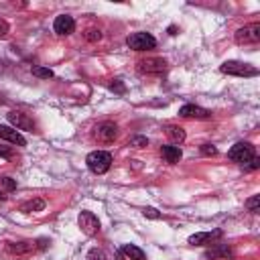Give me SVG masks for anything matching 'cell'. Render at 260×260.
I'll return each instance as SVG.
<instances>
[{
    "label": "cell",
    "instance_id": "cell-8",
    "mask_svg": "<svg viewBox=\"0 0 260 260\" xmlns=\"http://www.w3.org/2000/svg\"><path fill=\"white\" fill-rule=\"evenodd\" d=\"M118 134V126L114 122H102L95 126V132H93V138L100 140V142H112Z\"/></svg>",
    "mask_w": 260,
    "mask_h": 260
},
{
    "label": "cell",
    "instance_id": "cell-14",
    "mask_svg": "<svg viewBox=\"0 0 260 260\" xmlns=\"http://www.w3.org/2000/svg\"><path fill=\"white\" fill-rule=\"evenodd\" d=\"M160 154H162L165 162H169V165L179 162V160H181V156H183L181 148H179V146H175V144H165V146H160Z\"/></svg>",
    "mask_w": 260,
    "mask_h": 260
},
{
    "label": "cell",
    "instance_id": "cell-21",
    "mask_svg": "<svg viewBox=\"0 0 260 260\" xmlns=\"http://www.w3.org/2000/svg\"><path fill=\"white\" fill-rule=\"evenodd\" d=\"M85 260H108V256L104 254V250H100V248H91V250L87 252Z\"/></svg>",
    "mask_w": 260,
    "mask_h": 260
},
{
    "label": "cell",
    "instance_id": "cell-22",
    "mask_svg": "<svg viewBox=\"0 0 260 260\" xmlns=\"http://www.w3.org/2000/svg\"><path fill=\"white\" fill-rule=\"evenodd\" d=\"M83 37H85V41L95 43V41H100V39H102V32H100V28H87Z\"/></svg>",
    "mask_w": 260,
    "mask_h": 260
},
{
    "label": "cell",
    "instance_id": "cell-16",
    "mask_svg": "<svg viewBox=\"0 0 260 260\" xmlns=\"http://www.w3.org/2000/svg\"><path fill=\"white\" fill-rule=\"evenodd\" d=\"M45 205H47V203H45L43 199H39V197H37V199H28V201H24L18 209H20L22 213H32V211H43V209H45Z\"/></svg>",
    "mask_w": 260,
    "mask_h": 260
},
{
    "label": "cell",
    "instance_id": "cell-10",
    "mask_svg": "<svg viewBox=\"0 0 260 260\" xmlns=\"http://www.w3.org/2000/svg\"><path fill=\"white\" fill-rule=\"evenodd\" d=\"M53 30L57 32V35H71L73 30H75V20H73V16H69V14H61V16H57L55 18V22H53Z\"/></svg>",
    "mask_w": 260,
    "mask_h": 260
},
{
    "label": "cell",
    "instance_id": "cell-3",
    "mask_svg": "<svg viewBox=\"0 0 260 260\" xmlns=\"http://www.w3.org/2000/svg\"><path fill=\"white\" fill-rule=\"evenodd\" d=\"M228 156H230L234 162L246 165L250 158H254V156H256V148H254V144H252V142H236V144L230 148Z\"/></svg>",
    "mask_w": 260,
    "mask_h": 260
},
{
    "label": "cell",
    "instance_id": "cell-29",
    "mask_svg": "<svg viewBox=\"0 0 260 260\" xmlns=\"http://www.w3.org/2000/svg\"><path fill=\"white\" fill-rule=\"evenodd\" d=\"M8 30H10V26H8V22H6L4 18H0V39H4V37L8 35Z\"/></svg>",
    "mask_w": 260,
    "mask_h": 260
},
{
    "label": "cell",
    "instance_id": "cell-1",
    "mask_svg": "<svg viewBox=\"0 0 260 260\" xmlns=\"http://www.w3.org/2000/svg\"><path fill=\"white\" fill-rule=\"evenodd\" d=\"M85 165H87V169L91 173L104 175L112 165V154L108 150H93V152H89L85 156Z\"/></svg>",
    "mask_w": 260,
    "mask_h": 260
},
{
    "label": "cell",
    "instance_id": "cell-20",
    "mask_svg": "<svg viewBox=\"0 0 260 260\" xmlns=\"http://www.w3.org/2000/svg\"><path fill=\"white\" fill-rule=\"evenodd\" d=\"M30 71H32V75H35V77H41V79H51V77H53V71H51L49 67H41V65H35Z\"/></svg>",
    "mask_w": 260,
    "mask_h": 260
},
{
    "label": "cell",
    "instance_id": "cell-19",
    "mask_svg": "<svg viewBox=\"0 0 260 260\" xmlns=\"http://www.w3.org/2000/svg\"><path fill=\"white\" fill-rule=\"evenodd\" d=\"M6 248H8V252H14V254H22V252H28V250H32V242H18V244H8Z\"/></svg>",
    "mask_w": 260,
    "mask_h": 260
},
{
    "label": "cell",
    "instance_id": "cell-9",
    "mask_svg": "<svg viewBox=\"0 0 260 260\" xmlns=\"http://www.w3.org/2000/svg\"><path fill=\"white\" fill-rule=\"evenodd\" d=\"M179 116L181 118H197V120H207L211 116L209 110L201 108V106H195V104H185L179 108Z\"/></svg>",
    "mask_w": 260,
    "mask_h": 260
},
{
    "label": "cell",
    "instance_id": "cell-7",
    "mask_svg": "<svg viewBox=\"0 0 260 260\" xmlns=\"http://www.w3.org/2000/svg\"><path fill=\"white\" fill-rule=\"evenodd\" d=\"M8 122H10L16 130H32V128H35L32 118H30L28 114H24V112H18V110L8 112Z\"/></svg>",
    "mask_w": 260,
    "mask_h": 260
},
{
    "label": "cell",
    "instance_id": "cell-27",
    "mask_svg": "<svg viewBox=\"0 0 260 260\" xmlns=\"http://www.w3.org/2000/svg\"><path fill=\"white\" fill-rule=\"evenodd\" d=\"M0 181H2V187H4L6 191H14V189H16V181H14V179H10V177H2Z\"/></svg>",
    "mask_w": 260,
    "mask_h": 260
},
{
    "label": "cell",
    "instance_id": "cell-13",
    "mask_svg": "<svg viewBox=\"0 0 260 260\" xmlns=\"http://www.w3.org/2000/svg\"><path fill=\"white\" fill-rule=\"evenodd\" d=\"M221 236V230H213V232H197V234H193V236H189V244L191 246H203V244H207V242H211L213 238H219Z\"/></svg>",
    "mask_w": 260,
    "mask_h": 260
},
{
    "label": "cell",
    "instance_id": "cell-6",
    "mask_svg": "<svg viewBox=\"0 0 260 260\" xmlns=\"http://www.w3.org/2000/svg\"><path fill=\"white\" fill-rule=\"evenodd\" d=\"M77 221H79L81 232L87 234V236H95V234L100 232V219H98V215L91 213V211H81L79 217H77Z\"/></svg>",
    "mask_w": 260,
    "mask_h": 260
},
{
    "label": "cell",
    "instance_id": "cell-5",
    "mask_svg": "<svg viewBox=\"0 0 260 260\" xmlns=\"http://www.w3.org/2000/svg\"><path fill=\"white\" fill-rule=\"evenodd\" d=\"M234 41L238 45H256L260 41V24L258 22H252L248 26L238 28L236 35H234Z\"/></svg>",
    "mask_w": 260,
    "mask_h": 260
},
{
    "label": "cell",
    "instance_id": "cell-26",
    "mask_svg": "<svg viewBox=\"0 0 260 260\" xmlns=\"http://www.w3.org/2000/svg\"><path fill=\"white\" fill-rule=\"evenodd\" d=\"M201 154L205 156H215L217 154V148L213 144H201Z\"/></svg>",
    "mask_w": 260,
    "mask_h": 260
},
{
    "label": "cell",
    "instance_id": "cell-25",
    "mask_svg": "<svg viewBox=\"0 0 260 260\" xmlns=\"http://www.w3.org/2000/svg\"><path fill=\"white\" fill-rule=\"evenodd\" d=\"M258 167H260V158H258V156H254V158H250L246 165H242V169L248 171V173H250V171H256Z\"/></svg>",
    "mask_w": 260,
    "mask_h": 260
},
{
    "label": "cell",
    "instance_id": "cell-30",
    "mask_svg": "<svg viewBox=\"0 0 260 260\" xmlns=\"http://www.w3.org/2000/svg\"><path fill=\"white\" fill-rule=\"evenodd\" d=\"M110 87H112L114 91H118V93H124V85H122V81H120V79H114V81L110 83Z\"/></svg>",
    "mask_w": 260,
    "mask_h": 260
},
{
    "label": "cell",
    "instance_id": "cell-31",
    "mask_svg": "<svg viewBox=\"0 0 260 260\" xmlns=\"http://www.w3.org/2000/svg\"><path fill=\"white\" fill-rule=\"evenodd\" d=\"M0 156H2V158H10V156H12V150H10V148H2V146H0Z\"/></svg>",
    "mask_w": 260,
    "mask_h": 260
},
{
    "label": "cell",
    "instance_id": "cell-18",
    "mask_svg": "<svg viewBox=\"0 0 260 260\" xmlns=\"http://www.w3.org/2000/svg\"><path fill=\"white\" fill-rule=\"evenodd\" d=\"M122 252H124L130 260H146L144 252H142L138 246H134V244H124V246H122Z\"/></svg>",
    "mask_w": 260,
    "mask_h": 260
},
{
    "label": "cell",
    "instance_id": "cell-12",
    "mask_svg": "<svg viewBox=\"0 0 260 260\" xmlns=\"http://www.w3.org/2000/svg\"><path fill=\"white\" fill-rule=\"evenodd\" d=\"M0 138H2V140H6V142L18 144V146H24V144H26V138H24L16 128L4 126V124H0Z\"/></svg>",
    "mask_w": 260,
    "mask_h": 260
},
{
    "label": "cell",
    "instance_id": "cell-11",
    "mask_svg": "<svg viewBox=\"0 0 260 260\" xmlns=\"http://www.w3.org/2000/svg\"><path fill=\"white\" fill-rule=\"evenodd\" d=\"M138 69L142 73H160L167 69V61L160 59V57H150V59H144L138 63Z\"/></svg>",
    "mask_w": 260,
    "mask_h": 260
},
{
    "label": "cell",
    "instance_id": "cell-24",
    "mask_svg": "<svg viewBox=\"0 0 260 260\" xmlns=\"http://www.w3.org/2000/svg\"><path fill=\"white\" fill-rule=\"evenodd\" d=\"M146 144H148V138L146 136H134L130 140V146H134V148H144Z\"/></svg>",
    "mask_w": 260,
    "mask_h": 260
},
{
    "label": "cell",
    "instance_id": "cell-4",
    "mask_svg": "<svg viewBox=\"0 0 260 260\" xmlns=\"http://www.w3.org/2000/svg\"><path fill=\"white\" fill-rule=\"evenodd\" d=\"M126 45L132 51H148V49L156 47V39L150 32H132V35H128Z\"/></svg>",
    "mask_w": 260,
    "mask_h": 260
},
{
    "label": "cell",
    "instance_id": "cell-32",
    "mask_svg": "<svg viewBox=\"0 0 260 260\" xmlns=\"http://www.w3.org/2000/svg\"><path fill=\"white\" fill-rule=\"evenodd\" d=\"M4 199H6V195H4L2 191H0V201H4Z\"/></svg>",
    "mask_w": 260,
    "mask_h": 260
},
{
    "label": "cell",
    "instance_id": "cell-33",
    "mask_svg": "<svg viewBox=\"0 0 260 260\" xmlns=\"http://www.w3.org/2000/svg\"><path fill=\"white\" fill-rule=\"evenodd\" d=\"M2 104H4V100H2V98H0V106H2Z\"/></svg>",
    "mask_w": 260,
    "mask_h": 260
},
{
    "label": "cell",
    "instance_id": "cell-17",
    "mask_svg": "<svg viewBox=\"0 0 260 260\" xmlns=\"http://www.w3.org/2000/svg\"><path fill=\"white\" fill-rule=\"evenodd\" d=\"M165 134L169 136V140H173L175 144H181L185 140V130L181 126H167L165 128Z\"/></svg>",
    "mask_w": 260,
    "mask_h": 260
},
{
    "label": "cell",
    "instance_id": "cell-2",
    "mask_svg": "<svg viewBox=\"0 0 260 260\" xmlns=\"http://www.w3.org/2000/svg\"><path fill=\"white\" fill-rule=\"evenodd\" d=\"M219 71L228 73V75H236V77H256L258 75V69L254 65L242 63V61H225V63H221Z\"/></svg>",
    "mask_w": 260,
    "mask_h": 260
},
{
    "label": "cell",
    "instance_id": "cell-15",
    "mask_svg": "<svg viewBox=\"0 0 260 260\" xmlns=\"http://www.w3.org/2000/svg\"><path fill=\"white\" fill-rule=\"evenodd\" d=\"M205 258L213 260V258H232V248L228 244H215L211 250L205 252Z\"/></svg>",
    "mask_w": 260,
    "mask_h": 260
},
{
    "label": "cell",
    "instance_id": "cell-23",
    "mask_svg": "<svg viewBox=\"0 0 260 260\" xmlns=\"http://www.w3.org/2000/svg\"><path fill=\"white\" fill-rule=\"evenodd\" d=\"M246 207H248L252 213H258V209H260V195H254V197H250V199L246 201Z\"/></svg>",
    "mask_w": 260,
    "mask_h": 260
},
{
    "label": "cell",
    "instance_id": "cell-28",
    "mask_svg": "<svg viewBox=\"0 0 260 260\" xmlns=\"http://www.w3.org/2000/svg\"><path fill=\"white\" fill-rule=\"evenodd\" d=\"M144 215L150 217V219H158V217H160V213H158L154 207H144Z\"/></svg>",
    "mask_w": 260,
    "mask_h": 260
}]
</instances>
